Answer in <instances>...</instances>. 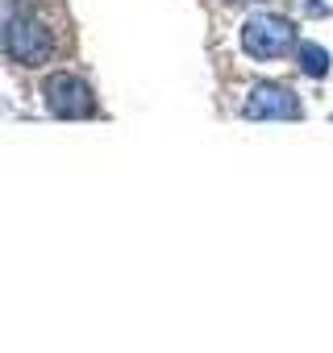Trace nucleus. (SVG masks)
<instances>
[{"label":"nucleus","instance_id":"f257e3e1","mask_svg":"<svg viewBox=\"0 0 333 353\" xmlns=\"http://www.w3.org/2000/svg\"><path fill=\"white\" fill-rule=\"evenodd\" d=\"M0 54L17 71H46L59 59V30L46 13H5L0 17Z\"/></svg>","mask_w":333,"mask_h":353},{"label":"nucleus","instance_id":"f03ea898","mask_svg":"<svg viewBox=\"0 0 333 353\" xmlns=\"http://www.w3.org/2000/svg\"><path fill=\"white\" fill-rule=\"evenodd\" d=\"M300 46V26L287 13L258 9L238 26V50L254 63H283Z\"/></svg>","mask_w":333,"mask_h":353},{"label":"nucleus","instance_id":"7ed1b4c3","mask_svg":"<svg viewBox=\"0 0 333 353\" xmlns=\"http://www.w3.org/2000/svg\"><path fill=\"white\" fill-rule=\"evenodd\" d=\"M38 96H42V108L59 121H92L100 117V100L92 92V83L75 71H50L42 75L38 83Z\"/></svg>","mask_w":333,"mask_h":353},{"label":"nucleus","instance_id":"20e7f679","mask_svg":"<svg viewBox=\"0 0 333 353\" xmlns=\"http://www.w3.org/2000/svg\"><path fill=\"white\" fill-rule=\"evenodd\" d=\"M246 121H304V100L292 83L279 79H254L238 104Z\"/></svg>","mask_w":333,"mask_h":353},{"label":"nucleus","instance_id":"39448f33","mask_svg":"<svg viewBox=\"0 0 333 353\" xmlns=\"http://www.w3.org/2000/svg\"><path fill=\"white\" fill-rule=\"evenodd\" d=\"M296 71L300 75H308V79H329V71H333V54L321 46V42H308V38H300V46H296Z\"/></svg>","mask_w":333,"mask_h":353},{"label":"nucleus","instance_id":"423d86ee","mask_svg":"<svg viewBox=\"0 0 333 353\" xmlns=\"http://www.w3.org/2000/svg\"><path fill=\"white\" fill-rule=\"evenodd\" d=\"M50 0H0V9L5 13H46Z\"/></svg>","mask_w":333,"mask_h":353},{"label":"nucleus","instance_id":"0eeeda50","mask_svg":"<svg viewBox=\"0 0 333 353\" xmlns=\"http://www.w3.org/2000/svg\"><path fill=\"white\" fill-rule=\"evenodd\" d=\"M300 9H304V17H333V9L325 0H300Z\"/></svg>","mask_w":333,"mask_h":353},{"label":"nucleus","instance_id":"6e6552de","mask_svg":"<svg viewBox=\"0 0 333 353\" xmlns=\"http://www.w3.org/2000/svg\"><path fill=\"white\" fill-rule=\"evenodd\" d=\"M225 5H234V9H258V5H271V0H225Z\"/></svg>","mask_w":333,"mask_h":353},{"label":"nucleus","instance_id":"1a4fd4ad","mask_svg":"<svg viewBox=\"0 0 333 353\" xmlns=\"http://www.w3.org/2000/svg\"><path fill=\"white\" fill-rule=\"evenodd\" d=\"M329 121H333V117H329Z\"/></svg>","mask_w":333,"mask_h":353}]
</instances>
